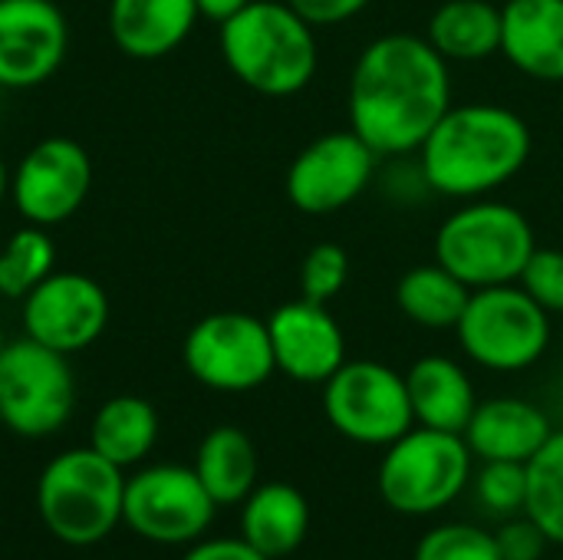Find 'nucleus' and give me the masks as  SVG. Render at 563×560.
<instances>
[{"label": "nucleus", "instance_id": "nucleus-1", "mask_svg": "<svg viewBox=\"0 0 563 560\" xmlns=\"http://www.w3.org/2000/svg\"><path fill=\"white\" fill-rule=\"evenodd\" d=\"M350 129L379 158L419 152L452 109L449 59L416 33L376 36L350 73Z\"/></svg>", "mask_w": 563, "mask_h": 560}, {"label": "nucleus", "instance_id": "nucleus-2", "mask_svg": "<svg viewBox=\"0 0 563 560\" xmlns=\"http://www.w3.org/2000/svg\"><path fill=\"white\" fill-rule=\"evenodd\" d=\"M531 158L528 122L498 102L452 106L419 149L432 195L472 201L505 188Z\"/></svg>", "mask_w": 563, "mask_h": 560}, {"label": "nucleus", "instance_id": "nucleus-3", "mask_svg": "<svg viewBox=\"0 0 563 560\" xmlns=\"http://www.w3.org/2000/svg\"><path fill=\"white\" fill-rule=\"evenodd\" d=\"M228 69L261 96H297L317 73V33L287 0H251L221 23Z\"/></svg>", "mask_w": 563, "mask_h": 560}, {"label": "nucleus", "instance_id": "nucleus-4", "mask_svg": "<svg viewBox=\"0 0 563 560\" xmlns=\"http://www.w3.org/2000/svg\"><path fill=\"white\" fill-rule=\"evenodd\" d=\"M538 238L528 215L498 198H472L435 231V261L468 290L518 284Z\"/></svg>", "mask_w": 563, "mask_h": 560}, {"label": "nucleus", "instance_id": "nucleus-5", "mask_svg": "<svg viewBox=\"0 0 563 560\" xmlns=\"http://www.w3.org/2000/svg\"><path fill=\"white\" fill-rule=\"evenodd\" d=\"M125 479L92 446L56 455L36 485V508L53 538L63 545H96L122 521Z\"/></svg>", "mask_w": 563, "mask_h": 560}, {"label": "nucleus", "instance_id": "nucleus-6", "mask_svg": "<svg viewBox=\"0 0 563 560\" xmlns=\"http://www.w3.org/2000/svg\"><path fill=\"white\" fill-rule=\"evenodd\" d=\"M472 472L475 455L465 436L412 426L406 436L386 446L376 488L393 512L426 518L449 508L468 488Z\"/></svg>", "mask_w": 563, "mask_h": 560}, {"label": "nucleus", "instance_id": "nucleus-7", "mask_svg": "<svg viewBox=\"0 0 563 560\" xmlns=\"http://www.w3.org/2000/svg\"><path fill=\"white\" fill-rule=\"evenodd\" d=\"M455 333L462 353L488 373L531 370L554 340L551 314L521 284L472 290Z\"/></svg>", "mask_w": 563, "mask_h": 560}, {"label": "nucleus", "instance_id": "nucleus-8", "mask_svg": "<svg viewBox=\"0 0 563 560\" xmlns=\"http://www.w3.org/2000/svg\"><path fill=\"white\" fill-rule=\"evenodd\" d=\"M327 422L350 442L386 449L416 426L406 373L379 360H346L323 383Z\"/></svg>", "mask_w": 563, "mask_h": 560}, {"label": "nucleus", "instance_id": "nucleus-9", "mask_svg": "<svg viewBox=\"0 0 563 560\" xmlns=\"http://www.w3.org/2000/svg\"><path fill=\"white\" fill-rule=\"evenodd\" d=\"M76 406V380L66 353L30 337L0 350V422L23 436L43 439L66 426Z\"/></svg>", "mask_w": 563, "mask_h": 560}, {"label": "nucleus", "instance_id": "nucleus-10", "mask_svg": "<svg viewBox=\"0 0 563 560\" xmlns=\"http://www.w3.org/2000/svg\"><path fill=\"white\" fill-rule=\"evenodd\" d=\"M181 360L214 393H251L277 373L267 320L244 310L201 317L185 337Z\"/></svg>", "mask_w": 563, "mask_h": 560}, {"label": "nucleus", "instance_id": "nucleus-11", "mask_svg": "<svg viewBox=\"0 0 563 560\" xmlns=\"http://www.w3.org/2000/svg\"><path fill=\"white\" fill-rule=\"evenodd\" d=\"M379 155L353 129L317 135L287 168V198L297 211L323 218L353 205L373 182Z\"/></svg>", "mask_w": 563, "mask_h": 560}, {"label": "nucleus", "instance_id": "nucleus-12", "mask_svg": "<svg viewBox=\"0 0 563 560\" xmlns=\"http://www.w3.org/2000/svg\"><path fill=\"white\" fill-rule=\"evenodd\" d=\"M214 508L195 469L155 465L125 482L122 521L155 545H188L208 531Z\"/></svg>", "mask_w": 563, "mask_h": 560}, {"label": "nucleus", "instance_id": "nucleus-13", "mask_svg": "<svg viewBox=\"0 0 563 560\" xmlns=\"http://www.w3.org/2000/svg\"><path fill=\"white\" fill-rule=\"evenodd\" d=\"M92 185V162L86 149L66 135L36 142L10 178V195L26 224L53 228L69 221Z\"/></svg>", "mask_w": 563, "mask_h": 560}, {"label": "nucleus", "instance_id": "nucleus-14", "mask_svg": "<svg viewBox=\"0 0 563 560\" xmlns=\"http://www.w3.org/2000/svg\"><path fill=\"white\" fill-rule=\"evenodd\" d=\"M106 323L109 297L86 274L53 271L30 297H23L26 337L66 356L92 347Z\"/></svg>", "mask_w": 563, "mask_h": 560}, {"label": "nucleus", "instance_id": "nucleus-15", "mask_svg": "<svg viewBox=\"0 0 563 560\" xmlns=\"http://www.w3.org/2000/svg\"><path fill=\"white\" fill-rule=\"evenodd\" d=\"M69 30L53 0H0V86L33 89L66 56Z\"/></svg>", "mask_w": 563, "mask_h": 560}, {"label": "nucleus", "instance_id": "nucleus-16", "mask_svg": "<svg viewBox=\"0 0 563 560\" xmlns=\"http://www.w3.org/2000/svg\"><path fill=\"white\" fill-rule=\"evenodd\" d=\"M277 373L294 383L323 386L346 363V337L327 304L297 297L267 317Z\"/></svg>", "mask_w": 563, "mask_h": 560}, {"label": "nucleus", "instance_id": "nucleus-17", "mask_svg": "<svg viewBox=\"0 0 563 560\" xmlns=\"http://www.w3.org/2000/svg\"><path fill=\"white\" fill-rule=\"evenodd\" d=\"M554 426L541 406L521 396H495L475 406L465 442L482 462H521L528 465L538 449L551 439Z\"/></svg>", "mask_w": 563, "mask_h": 560}, {"label": "nucleus", "instance_id": "nucleus-18", "mask_svg": "<svg viewBox=\"0 0 563 560\" xmlns=\"http://www.w3.org/2000/svg\"><path fill=\"white\" fill-rule=\"evenodd\" d=\"M501 53L541 83H563V0H508L501 7Z\"/></svg>", "mask_w": 563, "mask_h": 560}, {"label": "nucleus", "instance_id": "nucleus-19", "mask_svg": "<svg viewBox=\"0 0 563 560\" xmlns=\"http://www.w3.org/2000/svg\"><path fill=\"white\" fill-rule=\"evenodd\" d=\"M195 0H112L109 30L115 46L132 59H162L178 50L195 20Z\"/></svg>", "mask_w": 563, "mask_h": 560}, {"label": "nucleus", "instance_id": "nucleus-20", "mask_svg": "<svg viewBox=\"0 0 563 560\" xmlns=\"http://www.w3.org/2000/svg\"><path fill=\"white\" fill-rule=\"evenodd\" d=\"M406 389L412 403L416 426L439 432H465L478 396L465 366L452 356H422L406 373Z\"/></svg>", "mask_w": 563, "mask_h": 560}, {"label": "nucleus", "instance_id": "nucleus-21", "mask_svg": "<svg viewBox=\"0 0 563 560\" xmlns=\"http://www.w3.org/2000/svg\"><path fill=\"white\" fill-rule=\"evenodd\" d=\"M307 531H310V505L300 495V488L287 482H267L244 498L241 538L267 560L294 554L307 541Z\"/></svg>", "mask_w": 563, "mask_h": 560}, {"label": "nucleus", "instance_id": "nucleus-22", "mask_svg": "<svg viewBox=\"0 0 563 560\" xmlns=\"http://www.w3.org/2000/svg\"><path fill=\"white\" fill-rule=\"evenodd\" d=\"M426 40L449 63H482L501 53V7L488 0H445L429 17Z\"/></svg>", "mask_w": 563, "mask_h": 560}, {"label": "nucleus", "instance_id": "nucleus-23", "mask_svg": "<svg viewBox=\"0 0 563 560\" xmlns=\"http://www.w3.org/2000/svg\"><path fill=\"white\" fill-rule=\"evenodd\" d=\"M195 475L214 505H238L257 488V449L238 426L211 429L195 455Z\"/></svg>", "mask_w": 563, "mask_h": 560}, {"label": "nucleus", "instance_id": "nucleus-24", "mask_svg": "<svg viewBox=\"0 0 563 560\" xmlns=\"http://www.w3.org/2000/svg\"><path fill=\"white\" fill-rule=\"evenodd\" d=\"M468 297L472 290L439 261L416 264L396 284V307L422 330H455Z\"/></svg>", "mask_w": 563, "mask_h": 560}, {"label": "nucleus", "instance_id": "nucleus-25", "mask_svg": "<svg viewBox=\"0 0 563 560\" xmlns=\"http://www.w3.org/2000/svg\"><path fill=\"white\" fill-rule=\"evenodd\" d=\"M155 439H158V413L148 399L139 396L109 399L96 413L89 429V446L119 469L142 462L152 452Z\"/></svg>", "mask_w": 563, "mask_h": 560}, {"label": "nucleus", "instance_id": "nucleus-26", "mask_svg": "<svg viewBox=\"0 0 563 560\" xmlns=\"http://www.w3.org/2000/svg\"><path fill=\"white\" fill-rule=\"evenodd\" d=\"M56 267V244L46 228L26 224L0 244V297H30Z\"/></svg>", "mask_w": 563, "mask_h": 560}, {"label": "nucleus", "instance_id": "nucleus-27", "mask_svg": "<svg viewBox=\"0 0 563 560\" xmlns=\"http://www.w3.org/2000/svg\"><path fill=\"white\" fill-rule=\"evenodd\" d=\"M525 515L544 531L551 545L563 548V429H554L528 462Z\"/></svg>", "mask_w": 563, "mask_h": 560}, {"label": "nucleus", "instance_id": "nucleus-28", "mask_svg": "<svg viewBox=\"0 0 563 560\" xmlns=\"http://www.w3.org/2000/svg\"><path fill=\"white\" fill-rule=\"evenodd\" d=\"M412 560H501V554H498L495 531L449 521V525H435L419 538Z\"/></svg>", "mask_w": 563, "mask_h": 560}, {"label": "nucleus", "instance_id": "nucleus-29", "mask_svg": "<svg viewBox=\"0 0 563 560\" xmlns=\"http://www.w3.org/2000/svg\"><path fill=\"white\" fill-rule=\"evenodd\" d=\"M475 498L482 508L501 518L525 515L528 498V465L521 462H482L478 472H472Z\"/></svg>", "mask_w": 563, "mask_h": 560}, {"label": "nucleus", "instance_id": "nucleus-30", "mask_svg": "<svg viewBox=\"0 0 563 560\" xmlns=\"http://www.w3.org/2000/svg\"><path fill=\"white\" fill-rule=\"evenodd\" d=\"M346 281H350V254L340 244L323 241L307 251L300 264V297L313 304H330L333 297H340Z\"/></svg>", "mask_w": 563, "mask_h": 560}, {"label": "nucleus", "instance_id": "nucleus-31", "mask_svg": "<svg viewBox=\"0 0 563 560\" xmlns=\"http://www.w3.org/2000/svg\"><path fill=\"white\" fill-rule=\"evenodd\" d=\"M518 284L554 317H563V251L558 248H534L528 257Z\"/></svg>", "mask_w": 563, "mask_h": 560}, {"label": "nucleus", "instance_id": "nucleus-32", "mask_svg": "<svg viewBox=\"0 0 563 560\" xmlns=\"http://www.w3.org/2000/svg\"><path fill=\"white\" fill-rule=\"evenodd\" d=\"M495 541H498L501 560H541L551 545L528 515H515L511 521H505L495 531Z\"/></svg>", "mask_w": 563, "mask_h": 560}, {"label": "nucleus", "instance_id": "nucleus-33", "mask_svg": "<svg viewBox=\"0 0 563 560\" xmlns=\"http://www.w3.org/2000/svg\"><path fill=\"white\" fill-rule=\"evenodd\" d=\"M287 3L313 26H336L363 13L373 0H287Z\"/></svg>", "mask_w": 563, "mask_h": 560}, {"label": "nucleus", "instance_id": "nucleus-34", "mask_svg": "<svg viewBox=\"0 0 563 560\" xmlns=\"http://www.w3.org/2000/svg\"><path fill=\"white\" fill-rule=\"evenodd\" d=\"M181 560H267L261 551H254L244 538H218L195 545Z\"/></svg>", "mask_w": 563, "mask_h": 560}, {"label": "nucleus", "instance_id": "nucleus-35", "mask_svg": "<svg viewBox=\"0 0 563 560\" xmlns=\"http://www.w3.org/2000/svg\"><path fill=\"white\" fill-rule=\"evenodd\" d=\"M198 3V13L214 20V23H224L228 17H234L238 10H244L251 0H195Z\"/></svg>", "mask_w": 563, "mask_h": 560}, {"label": "nucleus", "instance_id": "nucleus-36", "mask_svg": "<svg viewBox=\"0 0 563 560\" xmlns=\"http://www.w3.org/2000/svg\"><path fill=\"white\" fill-rule=\"evenodd\" d=\"M7 195H10V175H7V165H3V158H0V205H3Z\"/></svg>", "mask_w": 563, "mask_h": 560}, {"label": "nucleus", "instance_id": "nucleus-37", "mask_svg": "<svg viewBox=\"0 0 563 560\" xmlns=\"http://www.w3.org/2000/svg\"><path fill=\"white\" fill-rule=\"evenodd\" d=\"M7 347V337H3V327H0V350Z\"/></svg>", "mask_w": 563, "mask_h": 560}, {"label": "nucleus", "instance_id": "nucleus-38", "mask_svg": "<svg viewBox=\"0 0 563 560\" xmlns=\"http://www.w3.org/2000/svg\"><path fill=\"white\" fill-rule=\"evenodd\" d=\"M561 350H563V333H561Z\"/></svg>", "mask_w": 563, "mask_h": 560}, {"label": "nucleus", "instance_id": "nucleus-39", "mask_svg": "<svg viewBox=\"0 0 563 560\" xmlns=\"http://www.w3.org/2000/svg\"><path fill=\"white\" fill-rule=\"evenodd\" d=\"M561 86H563V83H561Z\"/></svg>", "mask_w": 563, "mask_h": 560}]
</instances>
